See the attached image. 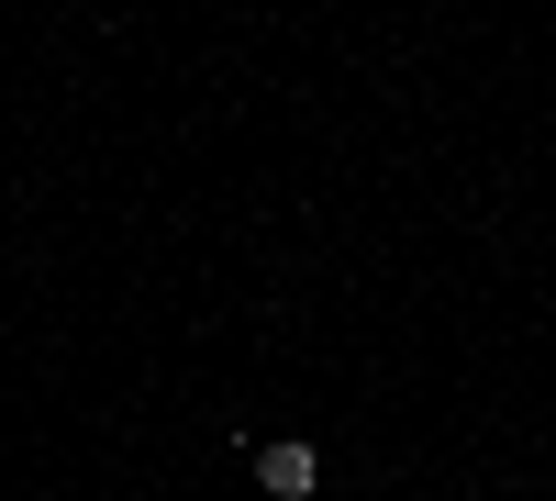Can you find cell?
<instances>
[{"label": "cell", "instance_id": "6da1fadb", "mask_svg": "<svg viewBox=\"0 0 556 501\" xmlns=\"http://www.w3.org/2000/svg\"><path fill=\"white\" fill-rule=\"evenodd\" d=\"M256 490L267 501H312L323 490V458H312V446H256Z\"/></svg>", "mask_w": 556, "mask_h": 501}]
</instances>
